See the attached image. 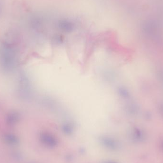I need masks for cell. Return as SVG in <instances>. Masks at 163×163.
Returning <instances> with one entry per match:
<instances>
[{
    "label": "cell",
    "mask_w": 163,
    "mask_h": 163,
    "mask_svg": "<svg viewBox=\"0 0 163 163\" xmlns=\"http://www.w3.org/2000/svg\"><path fill=\"white\" fill-rule=\"evenodd\" d=\"M0 61L4 69L11 71L16 66V53L13 46L5 42L0 48Z\"/></svg>",
    "instance_id": "obj_1"
},
{
    "label": "cell",
    "mask_w": 163,
    "mask_h": 163,
    "mask_svg": "<svg viewBox=\"0 0 163 163\" xmlns=\"http://www.w3.org/2000/svg\"><path fill=\"white\" fill-rule=\"evenodd\" d=\"M20 116L16 112H12L9 114L7 117V121L10 125H13L19 119Z\"/></svg>",
    "instance_id": "obj_2"
},
{
    "label": "cell",
    "mask_w": 163,
    "mask_h": 163,
    "mask_svg": "<svg viewBox=\"0 0 163 163\" xmlns=\"http://www.w3.org/2000/svg\"><path fill=\"white\" fill-rule=\"evenodd\" d=\"M7 140L8 141H10L11 143H16L17 142V139L14 136H12V135H7L6 137Z\"/></svg>",
    "instance_id": "obj_3"
}]
</instances>
